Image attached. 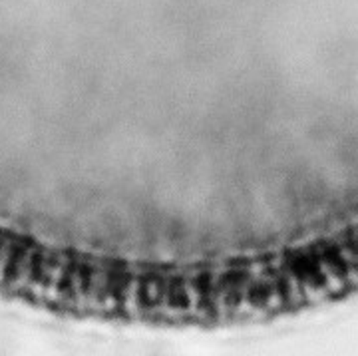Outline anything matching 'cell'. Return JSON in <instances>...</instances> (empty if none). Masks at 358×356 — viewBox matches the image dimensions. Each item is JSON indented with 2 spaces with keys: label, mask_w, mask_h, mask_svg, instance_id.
Masks as SVG:
<instances>
[{
  "label": "cell",
  "mask_w": 358,
  "mask_h": 356,
  "mask_svg": "<svg viewBox=\"0 0 358 356\" xmlns=\"http://www.w3.org/2000/svg\"><path fill=\"white\" fill-rule=\"evenodd\" d=\"M40 249L32 243L22 241L18 245L16 253L10 263V271H8V279H6V289L10 293H20L26 287H30V283L34 279V273L38 267Z\"/></svg>",
  "instance_id": "cell-1"
},
{
  "label": "cell",
  "mask_w": 358,
  "mask_h": 356,
  "mask_svg": "<svg viewBox=\"0 0 358 356\" xmlns=\"http://www.w3.org/2000/svg\"><path fill=\"white\" fill-rule=\"evenodd\" d=\"M86 263L82 257H76L72 261V271H70V280H68V306L70 308H86Z\"/></svg>",
  "instance_id": "cell-2"
},
{
  "label": "cell",
  "mask_w": 358,
  "mask_h": 356,
  "mask_svg": "<svg viewBox=\"0 0 358 356\" xmlns=\"http://www.w3.org/2000/svg\"><path fill=\"white\" fill-rule=\"evenodd\" d=\"M20 243L22 241L13 237V235L0 233V285H6L8 271H10V263H13V257Z\"/></svg>",
  "instance_id": "cell-3"
}]
</instances>
